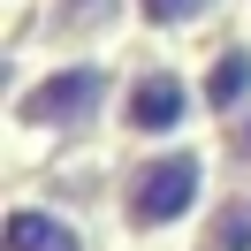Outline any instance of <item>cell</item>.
Masks as SVG:
<instances>
[{
  "label": "cell",
  "mask_w": 251,
  "mask_h": 251,
  "mask_svg": "<svg viewBox=\"0 0 251 251\" xmlns=\"http://www.w3.org/2000/svg\"><path fill=\"white\" fill-rule=\"evenodd\" d=\"M205 198V152L198 145H168V152H145L122 175V228L129 236H160L183 228Z\"/></svg>",
  "instance_id": "cell-1"
},
{
  "label": "cell",
  "mask_w": 251,
  "mask_h": 251,
  "mask_svg": "<svg viewBox=\"0 0 251 251\" xmlns=\"http://www.w3.org/2000/svg\"><path fill=\"white\" fill-rule=\"evenodd\" d=\"M107 107V69L99 61H61L46 69L38 84L16 92V122L23 129H53V137H84Z\"/></svg>",
  "instance_id": "cell-2"
},
{
  "label": "cell",
  "mask_w": 251,
  "mask_h": 251,
  "mask_svg": "<svg viewBox=\"0 0 251 251\" xmlns=\"http://www.w3.org/2000/svg\"><path fill=\"white\" fill-rule=\"evenodd\" d=\"M198 107H205V99L190 92L175 69H137V76L122 84V129H129V137H175Z\"/></svg>",
  "instance_id": "cell-3"
},
{
  "label": "cell",
  "mask_w": 251,
  "mask_h": 251,
  "mask_svg": "<svg viewBox=\"0 0 251 251\" xmlns=\"http://www.w3.org/2000/svg\"><path fill=\"white\" fill-rule=\"evenodd\" d=\"M198 99L221 122H244V107H251V46H221L213 69H205V84H198Z\"/></svg>",
  "instance_id": "cell-4"
},
{
  "label": "cell",
  "mask_w": 251,
  "mask_h": 251,
  "mask_svg": "<svg viewBox=\"0 0 251 251\" xmlns=\"http://www.w3.org/2000/svg\"><path fill=\"white\" fill-rule=\"evenodd\" d=\"M8 251H84V228L46 205H16L8 213Z\"/></svg>",
  "instance_id": "cell-5"
},
{
  "label": "cell",
  "mask_w": 251,
  "mask_h": 251,
  "mask_svg": "<svg viewBox=\"0 0 251 251\" xmlns=\"http://www.w3.org/2000/svg\"><path fill=\"white\" fill-rule=\"evenodd\" d=\"M122 23V0H53V38H92Z\"/></svg>",
  "instance_id": "cell-6"
},
{
  "label": "cell",
  "mask_w": 251,
  "mask_h": 251,
  "mask_svg": "<svg viewBox=\"0 0 251 251\" xmlns=\"http://www.w3.org/2000/svg\"><path fill=\"white\" fill-rule=\"evenodd\" d=\"M205 251H251V198H228L205 221Z\"/></svg>",
  "instance_id": "cell-7"
},
{
  "label": "cell",
  "mask_w": 251,
  "mask_h": 251,
  "mask_svg": "<svg viewBox=\"0 0 251 251\" xmlns=\"http://www.w3.org/2000/svg\"><path fill=\"white\" fill-rule=\"evenodd\" d=\"M145 8V23H160V31H175V23H198L213 0H137Z\"/></svg>",
  "instance_id": "cell-8"
},
{
  "label": "cell",
  "mask_w": 251,
  "mask_h": 251,
  "mask_svg": "<svg viewBox=\"0 0 251 251\" xmlns=\"http://www.w3.org/2000/svg\"><path fill=\"white\" fill-rule=\"evenodd\" d=\"M228 145H236V160H251V114H244V122L228 129Z\"/></svg>",
  "instance_id": "cell-9"
}]
</instances>
